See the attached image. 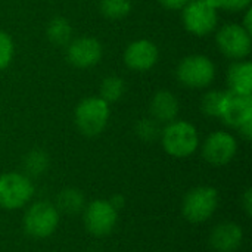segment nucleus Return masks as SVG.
Segmentation results:
<instances>
[{"instance_id": "nucleus-29", "label": "nucleus", "mask_w": 252, "mask_h": 252, "mask_svg": "<svg viewBox=\"0 0 252 252\" xmlns=\"http://www.w3.org/2000/svg\"><path fill=\"white\" fill-rule=\"evenodd\" d=\"M248 32H251L252 34V9L251 7H248L247 10H245V16H244V21H242V24H241Z\"/></svg>"}, {"instance_id": "nucleus-5", "label": "nucleus", "mask_w": 252, "mask_h": 252, "mask_svg": "<svg viewBox=\"0 0 252 252\" xmlns=\"http://www.w3.org/2000/svg\"><path fill=\"white\" fill-rule=\"evenodd\" d=\"M59 217L61 214L53 204L47 201L35 202L25 211L24 230L35 239L49 238L55 233L59 224Z\"/></svg>"}, {"instance_id": "nucleus-27", "label": "nucleus", "mask_w": 252, "mask_h": 252, "mask_svg": "<svg viewBox=\"0 0 252 252\" xmlns=\"http://www.w3.org/2000/svg\"><path fill=\"white\" fill-rule=\"evenodd\" d=\"M242 207L247 213L248 217L252 216V190L251 189H247V192L244 193L242 196Z\"/></svg>"}, {"instance_id": "nucleus-30", "label": "nucleus", "mask_w": 252, "mask_h": 252, "mask_svg": "<svg viewBox=\"0 0 252 252\" xmlns=\"http://www.w3.org/2000/svg\"><path fill=\"white\" fill-rule=\"evenodd\" d=\"M109 202L114 205L115 210H120V208H123V205H124V198H123L121 195H115V196H112V199H111Z\"/></svg>"}, {"instance_id": "nucleus-6", "label": "nucleus", "mask_w": 252, "mask_h": 252, "mask_svg": "<svg viewBox=\"0 0 252 252\" xmlns=\"http://www.w3.org/2000/svg\"><path fill=\"white\" fill-rule=\"evenodd\" d=\"M34 195V185L30 177L21 173H4L0 176V207L4 210H19L25 207Z\"/></svg>"}, {"instance_id": "nucleus-21", "label": "nucleus", "mask_w": 252, "mask_h": 252, "mask_svg": "<svg viewBox=\"0 0 252 252\" xmlns=\"http://www.w3.org/2000/svg\"><path fill=\"white\" fill-rule=\"evenodd\" d=\"M124 90H126L124 80L118 75H109V77L103 78V81L100 84V96L99 97H102L108 103H112L123 97Z\"/></svg>"}, {"instance_id": "nucleus-28", "label": "nucleus", "mask_w": 252, "mask_h": 252, "mask_svg": "<svg viewBox=\"0 0 252 252\" xmlns=\"http://www.w3.org/2000/svg\"><path fill=\"white\" fill-rule=\"evenodd\" d=\"M238 130H239L241 136H242L245 140H251L252 139V120L247 121L245 124H242V126H241Z\"/></svg>"}, {"instance_id": "nucleus-3", "label": "nucleus", "mask_w": 252, "mask_h": 252, "mask_svg": "<svg viewBox=\"0 0 252 252\" xmlns=\"http://www.w3.org/2000/svg\"><path fill=\"white\" fill-rule=\"evenodd\" d=\"M176 77L185 87L205 89L216 78V65L205 55H189L177 65Z\"/></svg>"}, {"instance_id": "nucleus-22", "label": "nucleus", "mask_w": 252, "mask_h": 252, "mask_svg": "<svg viewBox=\"0 0 252 252\" xmlns=\"http://www.w3.org/2000/svg\"><path fill=\"white\" fill-rule=\"evenodd\" d=\"M131 0H100L99 9L103 16L109 19L126 18L131 12Z\"/></svg>"}, {"instance_id": "nucleus-4", "label": "nucleus", "mask_w": 252, "mask_h": 252, "mask_svg": "<svg viewBox=\"0 0 252 252\" xmlns=\"http://www.w3.org/2000/svg\"><path fill=\"white\" fill-rule=\"evenodd\" d=\"M219 207V192L211 186H198L189 190L182 204V213L189 223L199 224L210 220Z\"/></svg>"}, {"instance_id": "nucleus-13", "label": "nucleus", "mask_w": 252, "mask_h": 252, "mask_svg": "<svg viewBox=\"0 0 252 252\" xmlns=\"http://www.w3.org/2000/svg\"><path fill=\"white\" fill-rule=\"evenodd\" d=\"M220 118L226 126L239 128L242 124L252 120V96L227 90Z\"/></svg>"}, {"instance_id": "nucleus-2", "label": "nucleus", "mask_w": 252, "mask_h": 252, "mask_svg": "<svg viewBox=\"0 0 252 252\" xmlns=\"http://www.w3.org/2000/svg\"><path fill=\"white\" fill-rule=\"evenodd\" d=\"M109 103L99 96H90L77 105L74 121L80 133L87 137H94L105 130L109 121Z\"/></svg>"}, {"instance_id": "nucleus-18", "label": "nucleus", "mask_w": 252, "mask_h": 252, "mask_svg": "<svg viewBox=\"0 0 252 252\" xmlns=\"http://www.w3.org/2000/svg\"><path fill=\"white\" fill-rule=\"evenodd\" d=\"M46 34L50 43L56 46H65L71 41L72 28L65 18H55L49 22Z\"/></svg>"}, {"instance_id": "nucleus-14", "label": "nucleus", "mask_w": 252, "mask_h": 252, "mask_svg": "<svg viewBox=\"0 0 252 252\" xmlns=\"http://www.w3.org/2000/svg\"><path fill=\"white\" fill-rule=\"evenodd\" d=\"M244 241L242 227L236 223H220L210 235V245L217 252L236 251Z\"/></svg>"}, {"instance_id": "nucleus-26", "label": "nucleus", "mask_w": 252, "mask_h": 252, "mask_svg": "<svg viewBox=\"0 0 252 252\" xmlns=\"http://www.w3.org/2000/svg\"><path fill=\"white\" fill-rule=\"evenodd\" d=\"M190 0H159V3L170 10H182Z\"/></svg>"}, {"instance_id": "nucleus-16", "label": "nucleus", "mask_w": 252, "mask_h": 252, "mask_svg": "<svg viewBox=\"0 0 252 252\" xmlns=\"http://www.w3.org/2000/svg\"><path fill=\"white\" fill-rule=\"evenodd\" d=\"M227 86L229 92L238 94L252 93V63L250 61H235L227 69Z\"/></svg>"}, {"instance_id": "nucleus-19", "label": "nucleus", "mask_w": 252, "mask_h": 252, "mask_svg": "<svg viewBox=\"0 0 252 252\" xmlns=\"http://www.w3.org/2000/svg\"><path fill=\"white\" fill-rule=\"evenodd\" d=\"M226 93L223 90H211L205 93L201 99V109L207 117L211 118H220L223 105L226 100Z\"/></svg>"}, {"instance_id": "nucleus-17", "label": "nucleus", "mask_w": 252, "mask_h": 252, "mask_svg": "<svg viewBox=\"0 0 252 252\" xmlns=\"http://www.w3.org/2000/svg\"><path fill=\"white\" fill-rule=\"evenodd\" d=\"M84 207H86V199H84L83 192L78 189L68 188L58 195L56 208L59 213L74 216V214H78Z\"/></svg>"}, {"instance_id": "nucleus-8", "label": "nucleus", "mask_w": 252, "mask_h": 252, "mask_svg": "<svg viewBox=\"0 0 252 252\" xmlns=\"http://www.w3.org/2000/svg\"><path fill=\"white\" fill-rule=\"evenodd\" d=\"M182 21L190 34L205 37L217 28L219 13L204 0H190L182 9Z\"/></svg>"}, {"instance_id": "nucleus-9", "label": "nucleus", "mask_w": 252, "mask_h": 252, "mask_svg": "<svg viewBox=\"0 0 252 252\" xmlns=\"http://www.w3.org/2000/svg\"><path fill=\"white\" fill-rule=\"evenodd\" d=\"M118 221V210L109 201L96 199L90 202L84 210V226L86 230L96 236H108L117 226Z\"/></svg>"}, {"instance_id": "nucleus-24", "label": "nucleus", "mask_w": 252, "mask_h": 252, "mask_svg": "<svg viewBox=\"0 0 252 252\" xmlns=\"http://www.w3.org/2000/svg\"><path fill=\"white\" fill-rule=\"evenodd\" d=\"M15 55V44L12 37L0 30V71L6 69Z\"/></svg>"}, {"instance_id": "nucleus-11", "label": "nucleus", "mask_w": 252, "mask_h": 252, "mask_svg": "<svg viewBox=\"0 0 252 252\" xmlns=\"http://www.w3.org/2000/svg\"><path fill=\"white\" fill-rule=\"evenodd\" d=\"M102 55V44L94 37H78L66 46V58L75 68H92L100 62Z\"/></svg>"}, {"instance_id": "nucleus-20", "label": "nucleus", "mask_w": 252, "mask_h": 252, "mask_svg": "<svg viewBox=\"0 0 252 252\" xmlns=\"http://www.w3.org/2000/svg\"><path fill=\"white\" fill-rule=\"evenodd\" d=\"M49 167V157L46 155V152L40 151V149H34L31 152H28L24 158V170H25V176H41L46 173Z\"/></svg>"}, {"instance_id": "nucleus-25", "label": "nucleus", "mask_w": 252, "mask_h": 252, "mask_svg": "<svg viewBox=\"0 0 252 252\" xmlns=\"http://www.w3.org/2000/svg\"><path fill=\"white\" fill-rule=\"evenodd\" d=\"M252 0H223V7L224 10L229 12H242L251 7Z\"/></svg>"}, {"instance_id": "nucleus-10", "label": "nucleus", "mask_w": 252, "mask_h": 252, "mask_svg": "<svg viewBox=\"0 0 252 252\" xmlns=\"http://www.w3.org/2000/svg\"><path fill=\"white\" fill-rule=\"evenodd\" d=\"M238 152V142L229 131L211 133L202 145L204 159L216 167L229 164Z\"/></svg>"}, {"instance_id": "nucleus-7", "label": "nucleus", "mask_w": 252, "mask_h": 252, "mask_svg": "<svg viewBox=\"0 0 252 252\" xmlns=\"http://www.w3.org/2000/svg\"><path fill=\"white\" fill-rule=\"evenodd\" d=\"M219 50L232 61H244L252 50V35L241 24H226L216 35Z\"/></svg>"}, {"instance_id": "nucleus-1", "label": "nucleus", "mask_w": 252, "mask_h": 252, "mask_svg": "<svg viewBox=\"0 0 252 252\" xmlns=\"http://www.w3.org/2000/svg\"><path fill=\"white\" fill-rule=\"evenodd\" d=\"M161 143L170 157L188 158L196 152L199 146V134L192 123L174 120L162 128Z\"/></svg>"}, {"instance_id": "nucleus-23", "label": "nucleus", "mask_w": 252, "mask_h": 252, "mask_svg": "<svg viewBox=\"0 0 252 252\" xmlns=\"http://www.w3.org/2000/svg\"><path fill=\"white\" fill-rule=\"evenodd\" d=\"M134 131H136L139 139L151 143V142H155L157 139L161 137L162 128H161V124L151 117V118H142L140 121H137Z\"/></svg>"}, {"instance_id": "nucleus-15", "label": "nucleus", "mask_w": 252, "mask_h": 252, "mask_svg": "<svg viewBox=\"0 0 252 252\" xmlns=\"http://www.w3.org/2000/svg\"><path fill=\"white\" fill-rule=\"evenodd\" d=\"M179 99L170 90H158L151 100V115L159 124H168L179 115Z\"/></svg>"}, {"instance_id": "nucleus-12", "label": "nucleus", "mask_w": 252, "mask_h": 252, "mask_svg": "<svg viewBox=\"0 0 252 252\" xmlns=\"http://www.w3.org/2000/svg\"><path fill=\"white\" fill-rule=\"evenodd\" d=\"M158 47L154 41L140 38L136 41H131L124 52V63L131 71L137 72H146L152 69L158 62Z\"/></svg>"}]
</instances>
